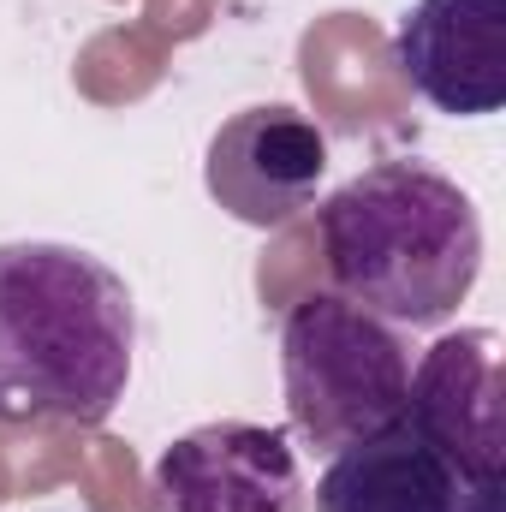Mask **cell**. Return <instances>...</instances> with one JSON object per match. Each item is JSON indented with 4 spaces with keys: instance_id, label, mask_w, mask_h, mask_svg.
<instances>
[{
    "instance_id": "9c48e42d",
    "label": "cell",
    "mask_w": 506,
    "mask_h": 512,
    "mask_svg": "<svg viewBox=\"0 0 506 512\" xmlns=\"http://www.w3.org/2000/svg\"><path fill=\"white\" fill-rule=\"evenodd\" d=\"M453 512H501V483H471Z\"/></svg>"
},
{
    "instance_id": "5b68a950",
    "label": "cell",
    "mask_w": 506,
    "mask_h": 512,
    "mask_svg": "<svg viewBox=\"0 0 506 512\" xmlns=\"http://www.w3.org/2000/svg\"><path fill=\"white\" fill-rule=\"evenodd\" d=\"M322 173H328V137L310 114L286 102L239 108L209 137L203 155V191L215 197V209L262 233L304 215L316 203Z\"/></svg>"
},
{
    "instance_id": "7a4b0ae2",
    "label": "cell",
    "mask_w": 506,
    "mask_h": 512,
    "mask_svg": "<svg viewBox=\"0 0 506 512\" xmlns=\"http://www.w3.org/2000/svg\"><path fill=\"white\" fill-rule=\"evenodd\" d=\"M322 262L340 298L393 328H441L483 274V215L459 179L393 155L316 209Z\"/></svg>"
},
{
    "instance_id": "52a82bcc",
    "label": "cell",
    "mask_w": 506,
    "mask_h": 512,
    "mask_svg": "<svg viewBox=\"0 0 506 512\" xmlns=\"http://www.w3.org/2000/svg\"><path fill=\"white\" fill-rule=\"evenodd\" d=\"M405 417L453 459L465 483H501L506 411H501V334L459 328L441 334L405 387Z\"/></svg>"
},
{
    "instance_id": "3957f363",
    "label": "cell",
    "mask_w": 506,
    "mask_h": 512,
    "mask_svg": "<svg viewBox=\"0 0 506 512\" xmlns=\"http://www.w3.org/2000/svg\"><path fill=\"white\" fill-rule=\"evenodd\" d=\"M280 387L292 435L316 453H340L405 417L411 352L393 322L340 292H304L280 322Z\"/></svg>"
},
{
    "instance_id": "6da1fadb",
    "label": "cell",
    "mask_w": 506,
    "mask_h": 512,
    "mask_svg": "<svg viewBox=\"0 0 506 512\" xmlns=\"http://www.w3.org/2000/svg\"><path fill=\"white\" fill-rule=\"evenodd\" d=\"M137 304L78 245H0V423H108L131 387Z\"/></svg>"
},
{
    "instance_id": "277c9868",
    "label": "cell",
    "mask_w": 506,
    "mask_h": 512,
    "mask_svg": "<svg viewBox=\"0 0 506 512\" xmlns=\"http://www.w3.org/2000/svg\"><path fill=\"white\" fill-rule=\"evenodd\" d=\"M155 512H304V465L286 429L268 423H197L173 447H161Z\"/></svg>"
},
{
    "instance_id": "8992f818",
    "label": "cell",
    "mask_w": 506,
    "mask_h": 512,
    "mask_svg": "<svg viewBox=\"0 0 506 512\" xmlns=\"http://www.w3.org/2000/svg\"><path fill=\"white\" fill-rule=\"evenodd\" d=\"M399 78L447 120L506 108V0H411L393 30Z\"/></svg>"
},
{
    "instance_id": "ba28073f",
    "label": "cell",
    "mask_w": 506,
    "mask_h": 512,
    "mask_svg": "<svg viewBox=\"0 0 506 512\" xmlns=\"http://www.w3.org/2000/svg\"><path fill=\"white\" fill-rule=\"evenodd\" d=\"M465 489L471 483L453 471V459L411 417H393L387 429L328 453L316 512H453Z\"/></svg>"
}]
</instances>
